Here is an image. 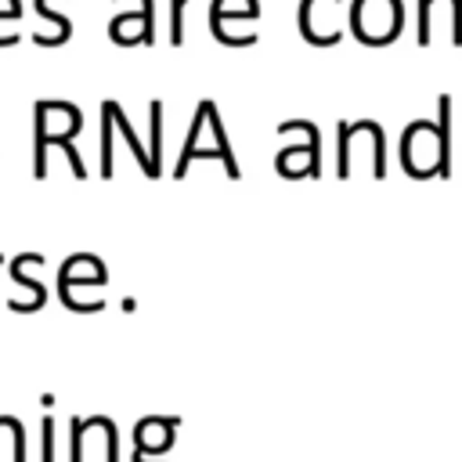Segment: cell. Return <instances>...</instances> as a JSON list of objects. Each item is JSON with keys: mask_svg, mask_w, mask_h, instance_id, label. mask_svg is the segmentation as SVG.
I'll use <instances>...</instances> for the list:
<instances>
[{"mask_svg": "<svg viewBox=\"0 0 462 462\" xmlns=\"http://www.w3.org/2000/svg\"><path fill=\"white\" fill-rule=\"evenodd\" d=\"M195 155H213V159H220V162H224V170H227L231 177H238V173H235V162H231V152H227V141H224V130H220V119H217L213 101H202V105H199V116H195L191 137H188L184 155H180V166H177V177L188 170V159H195Z\"/></svg>", "mask_w": 462, "mask_h": 462, "instance_id": "2", "label": "cell"}, {"mask_svg": "<svg viewBox=\"0 0 462 462\" xmlns=\"http://www.w3.org/2000/svg\"><path fill=\"white\" fill-rule=\"evenodd\" d=\"M224 14H256V0H213V18H224Z\"/></svg>", "mask_w": 462, "mask_h": 462, "instance_id": "9", "label": "cell"}, {"mask_svg": "<svg viewBox=\"0 0 462 462\" xmlns=\"http://www.w3.org/2000/svg\"><path fill=\"white\" fill-rule=\"evenodd\" d=\"M137 462H144V458H141V455H137Z\"/></svg>", "mask_w": 462, "mask_h": 462, "instance_id": "11", "label": "cell"}, {"mask_svg": "<svg viewBox=\"0 0 462 462\" xmlns=\"http://www.w3.org/2000/svg\"><path fill=\"white\" fill-rule=\"evenodd\" d=\"M152 11H141V14H119L112 22V40L119 43H141V40H152Z\"/></svg>", "mask_w": 462, "mask_h": 462, "instance_id": "6", "label": "cell"}, {"mask_svg": "<svg viewBox=\"0 0 462 462\" xmlns=\"http://www.w3.org/2000/svg\"><path fill=\"white\" fill-rule=\"evenodd\" d=\"M278 170L285 177H318V152H310V148H282L278 152Z\"/></svg>", "mask_w": 462, "mask_h": 462, "instance_id": "7", "label": "cell"}, {"mask_svg": "<svg viewBox=\"0 0 462 462\" xmlns=\"http://www.w3.org/2000/svg\"><path fill=\"white\" fill-rule=\"evenodd\" d=\"M336 11L339 0H303L300 7V32L314 43H336L339 29H336Z\"/></svg>", "mask_w": 462, "mask_h": 462, "instance_id": "4", "label": "cell"}, {"mask_svg": "<svg viewBox=\"0 0 462 462\" xmlns=\"http://www.w3.org/2000/svg\"><path fill=\"white\" fill-rule=\"evenodd\" d=\"M448 112H451V101L440 97V126H433L430 119H419L404 130L401 137V159H404V170L411 177H433L444 170L448 162Z\"/></svg>", "mask_w": 462, "mask_h": 462, "instance_id": "1", "label": "cell"}, {"mask_svg": "<svg viewBox=\"0 0 462 462\" xmlns=\"http://www.w3.org/2000/svg\"><path fill=\"white\" fill-rule=\"evenodd\" d=\"M72 282H101L105 285V267L94 256H69V263L61 267V285Z\"/></svg>", "mask_w": 462, "mask_h": 462, "instance_id": "8", "label": "cell"}, {"mask_svg": "<svg viewBox=\"0 0 462 462\" xmlns=\"http://www.w3.org/2000/svg\"><path fill=\"white\" fill-rule=\"evenodd\" d=\"M137 440V455L144 451H166L173 444V419H144L134 433Z\"/></svg>", "mask_w": 462, "mask_h": 462, "instance_id": "5", "label": "cell"}, {"mask_svg": "<svg viewBox=\"0 0 462 462\" xmlns=\"http://www.w3.org/2000/svg\"><path fill=\"white\" fill-rule=\"evenodd\" d=\"M43 462H51V419H43Z\"/></svg>", "mask_w": 462, "mask_h": 462, "instance_id": "10", "label": "cell"}, {"mask_svg": "<svg viewBox=\"0 0 462 462\" xmlns=\"http://www.w3.org/2000/svg\"><path fill=\"white\" fill-rule=\"evenodd\" d=\"M350 18H354L357 40L386 43L401 32V0H357Z\"/></svg>", "mask_w": 462, "mask_h": 462, "instance_id": "3", "label": "cell"}]
</instances>
